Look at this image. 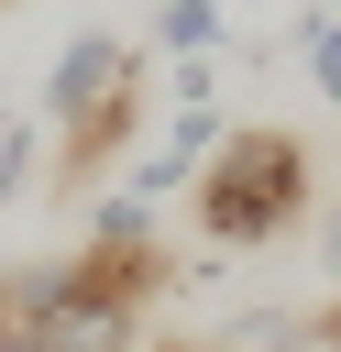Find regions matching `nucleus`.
<instances>
[{
	"mask_svg": "<svg viewBox=\"0 0 341 352\" xmlns=\"http://www.w3.org/2000/svg\"><path fill=\"white\" fill-rule=\"evenodd\" d=\"M44 154L66 165V176H99L132 132H143V66H132V44L121 33H77L55 66H44Z\"/></svg>",
	"mask_w": 341,
	"mask_h": 352,
	"instance_id": "7ed1b4c3",
	"label": "nucleus"
},
{
	"mask_svg": "<svg viewBox=\"0 0 341 352\" xmlns=\"http://www.w3.org/2000/svg\"><path fill=\"white\" fill-rule=\"evenodd\" d=\"M88 242H99V253H165V242H154V198L110 187V198L88 209Z\"/></svg>",
	"mask_w": 341,
	"mask_h": 352,
	"instance_id": "423d86ee",
	"label": "nucleus"
},
{
	"mask_svg": "<svg viewBox=\"0 0 341 352\" xmlns=\"http://www.w3.org/2000/svg\"><path fill=\"white\" fill-rule=\"evenodd\" d=\"M319 264H330V275H341V209H330V220H319Z\"/></svg>",
	"mask_w": 341,
	"mask_h": 352,
	"instance_id": "6e6552de",
	"label": "nucleus"
},
{
	"mask_svg": "<svg viewBox=\"0 0 341 352\" xmlns=\"http://www.w3.org/2000/svg\"><path fill=\"white\" fill-rule=\"evenodd\" d=\"M33 165H44V121H0V209L33 187Z\"/></svg>",
	"mask_w": 341,
	"mask_h": 352,
	"instance_id": "0eeeda50",
	"label": "nucleus"
},
{
	"mask_svg": "<svg viewBox=\"0 0 341 352\" xmlns=\"http://www.w3.org/2000/svg\"><path fill=\"white\" fill-rule=\"evenodd\" d=\"M165 286V253H66L0 275V352H143V308Z\"/></svg>",
	"mask_w": 341,
	"mask_h": 352,
	"instance_id": "f257e3e1",
	"label": "nucleus"
},
{
	"mask_svg": "<svg viewBox=\"0 0 341 352\" xmlns=\"http://www.w3.org/2000/svg\"><path fill=\"white\" fill-rule=\"evenodd\" d=\"M297 66H308V88L341 110V0H297Z\"/></svg>",
	"mask_w": 341,
	"mask_h": 352,
	"instance_id": "20e7f679",
	"label": "nucleus"
},
{
	"mask_svg": "<svg viewBox=\"0 0 341 352\" xmlns=\"http://www.w3.org/2000/svg\"><path fill=\"white\" fill-rule=\"evenodd\" d=\"M154 44L165 55H220L231 44V0H165L154 11Z\"/></svg>",
	"mask_w": 341,
	"mask_h": 352,
	"instance_id": "39448f33",
	"label": "nucleus"
},
{
	"mask_svg": "<svg viewBox=\"0 0 341 352\" xmlns=\"http://www.w3.org/2000/svg\"><path fill=\"white\" fill-rule=\"evenodd\" d=\"M187 198H198V231H209L220 253H264V242H286V231L308 220V143L275 132V121L220 132V154L198 165Z\"/></svg>",
	"mask_w": 341,
	"mask_h": 352,
	"instance_id": "f03ea898",
	"label": "nucleus"
}]
</instances>
